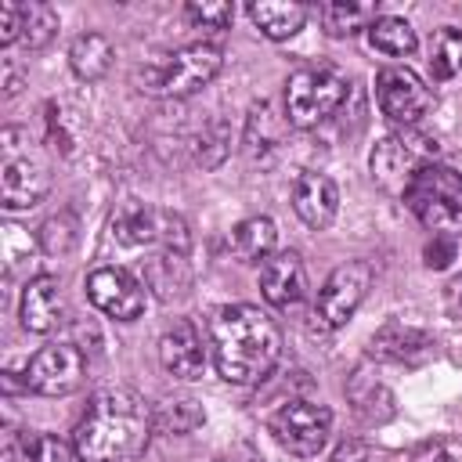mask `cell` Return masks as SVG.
<instances>
[{
  "instance_id": "obj_29",
  "label": "cell",
  "mask_w": 462,
  "mask_h": 462,
  "mask_svg": "<svg viewBox=\"0 0 462 462\" xmlns=\"http://www.w3.org/2000/svg\"><path fill=\"white\" fill-rule=\"evenodd\" d=\"M368 14H372V11H368L365 4H354V0H328V4L318 7V22H321V29H325L328 36H336V40L354 36L357 29H365Z\"/></svg>"
},
{
  "instance_id": "obj_32",
  "label": "cell",
  "mask_w": 462,
  "mask_h": 462,
  "mask_svg": "<svg viewBox=\"0 0 462 462\" xmlns=\"http://www.w3.org/2000/svg\"><path fill=\"white\" fill-rule=\"evenodd\" d=\"M79 238V220L72 213H54L40 224V245L51 256H69Z\"/></svg>"
},
{
  "instance_id": "obj_21",
  "label": "cell",
  "mask_w": 462,
  "mask_h": 462,
  "mask_svg": "<svg viewBox=\"0 0 462 462\" xmlns=\"http://www.w3.org/2000/svg\"><path fill=\"white\" fill-rule=\"evenodd\" d=\"M112 58H116V51H112V43L101 32H79L72 40V47H69V65L87 83L101 79L112 69Z\"/></svg>"
},
{
  "instance_id": "obj_8",
  "label": "cell",
  "mask_w": 462,
  "mask_h": 462,
  "mask_svg": "<svg viewBox=\"0 0 462 462\" xmlns=\"http://www.w3.org/2000/svg\"><path fill=\"white\" fill-rule=\"evenodd\" d=\"M112 235L123 245H159L162 253H188L191 235L188 224L159 206H144V202H123L112 217Z\"/></svg>"
},
{
  "instance_id": "obj_38",
  "label": "cell",
  "mask_w": 462,
  "mask_h": 462,
  "mask_svg": "<svg viewBox=\"0 0 462 462\" xmlns=\"http://www.w3.org/2000/svg\"><path fill=\"white\" fill-rule=\"evenodd\" d=\"M18 87H22V76H18V69H14L11 61H4V97L18 94Z\"/></svg>"
},
{
  "instance_id": "obj_26",
  "label": "cell",
  "mask_w": 462,
  "mask_h": 462,
  "mask_svg": "<svg viewBox=\"0 0 462 462\" xmlns=\"http://www.w3.org/2000/svg\"><path fill=\"white\" fill-rule=\"evenodd\" d=\"M368 40H372V47L375 51H383V54H390V58H404V54H411L415 51V29L404 22V18H393V14H383V18H375L372 25H368Z\"/></svg>"
},
{
  "instance_id": "obj_37",
  "label": "cell",
  "mask_w": 462,
  "mask_h": 462,
  "mask_svg": "<svg viewBox=\"0 0 462 462\" xmlns=\"http://www.w3.org/2000/svg\"><path fill=\"white\" fill-rule=\"evenodd\" d=\"M411 462H458L444 440H426L411 451Z\"/></svg>"
},
{
  "instance_id": "obj_20",
  "label": "cell",
  "mask_w": 462,
  "mask_h": 462,
  "mask_svg": "<svg viewBox=\"0 0 462 462\" xmlns=\"http://www.w3.org/2000/svg\"><path fill=\"white\" fill-rule=\"evenodd\" d=\"M285 126H289V119L278 116L271 101H256L245 116V134H242V144H245L249 159H267L282 144Z\"/></svg>"
},
{
  "instance_id": "obj_15",
  "label": "cell",
  "mask_w": 462,
  "mask_h": 462,
  "mask_svg": "<svg viewBox=\"0 0 462 462\" xmlns=\"http://www.w3.org/2000/svg\"><path fill=\"white\" fill-rule=\"evenodd\" d=\"M260 292L271 307H296L307 292L303 260L292 249H282L260 263Z\"/></svg>"
},
{
  "instance_id": "obj_28",
  "label": "cell",
  "mask_w": 462,
  "mask_h": 462,
  "mask_svg": "<svg viewBox=\"0 0 462 462\" xmlns=\"http://www.w3.org/2000/svg\"><path fill=\"white\" fill-rule=\"evenodd\" d=\"M430 72L433 79H451L462 72V32L455 25H444L430 40Z\"/></svg>"
},
{
  "instance_id": "obj_7",
  "label": "cell",
  "mask_w": 462,
  "mask_h": 462,
  "mask_svg": "<svg viewBox=\"0 0 462 462\" xmlns=\"http://www.w3.org/2000/svg\"><path fill=\"white\" fill-rule=\"evenodd\" d=\"M404 206L437 235H448L458 220H462V173L444 166V162H433L426 166L408 195H404Z\"/></svg>"
},
{
  "instance_id": "obj_19",
  "label": "cell",
  "mask_w": 462,
  "mask_h": 462,
  "mask_svg": "<svg viewBox=\"0 0 462 462\" xmlns=\"http://www.w3.org/2000/svg\"><path fill=\"white\" fill-rule=\"evenodd\" d=\"M310 7L300 4V0H256L249 4V18L256 22V29L267 36V40H289L303 29Z\"/></svg>"
},
{
  "instance_id": "obj_25",
  "label": "cell",
  "mask_w": 462,
  "mask_h": 462,
  "mask_svg": "<svg viewBox=\"0 0 462 462\" xmlns=\"http://www.w3.org/2000/svg\"><path fill=\"white\" fill-rule=\"evenodd\" d=\"M144 282H148V289H155V296L173 300V296H180L188 289L191 274H188V263H184L180 253H159L155 260H148Z\"/></svg>"
},
{
  "instance_id": "obj_4",
  "label": "cell",
  "mask_w": 462,
  "mask_h": 462,
  "mask_svg": "<svg viewBox=\"0 0 462 462\" xmlns=\"http://www.w3.org/2000/svg\"><path fill=\"white\" fill-rule=\"evenodd\" d=\"M346 101V76L336 65H303L285 83V119L289 126L314 130Z\"/></svg>"
},
{
  "instance_id": "obj_27",
  "label": "cell",
  "mask_w": 462,
  "mask_h": 462,
  "mask_svg": "<svg viewBox=\"0 0 462 462\" xmlns=\"http://www.w3.org/2000/svg\"><path fill=\"white\" fill-rule=\"evenodd\" d=\"M206 422V411L199 401L191 397H170L155 408V430L159 433H173V437H184L191 430H199Z\"/></svg>"
},
{
  "instance_id": "obj_3",
  "label": "cell",
  "mask_w": 462,
  "mask_h": 462,
  "mask_svg": "<svg viewBox=\"0 0 462 462\" xmlns=\"http://www.w3.org/2000/svg\"><path fill=\"white\" fill-rule=\"evenodd\" d=\"M51 191V162L22 126L0 130V202L4 209H29Z\"/></svg>"
},
{
  "instance_id": "obj_6",
  "label": "cell",
  "mask_w": 462,
  "mask_h": 462,
  "mask_svg": "<svg viewBox=\"0 0 462 462\" xmlns=\"http://www.w3.org/2000/svg\"><path fill=\"white\" fill-rule=\"evenodd\" d=\"M220 51L213 43H188L166 58H159L155 65H148L137 83L144 94H159V97H188L195 90H202L217 72H220Z\"/></svg>"
},
{
  "instance_id": "obj_24",
  "label": "cell",
  "mask_w": 462,
  "mask_h": 462,
  "mask_svg": "<svg viewBox=\"0 0 462 462\" xmlns=\"http://www.w3.org/2000/svg\"><path fill=\"white\" fill-rule=\"evenodd\" d=\"M76 448H69L54 433H22L7 444V462H72Z\"/></svg>"
},
{
  "instance_id": "obj_9",
  "label": "cell",
  "mask_w": 462,
  "mask_h": 462,
  "mask_svg": "<svg viewBox=\"0 0 462 462\" xmlns=\"http://www.w3.org/2000/svg\"><path fill=\"white\" fill-rule=\"evenodd\" d=\"M267 426L274 433V440L292 451V455H318L328 440V430H332V411L325 404H314V401H285L278 404L271 415H267Z\"/></svg>"
},
{
  "instance_id": "obj_2",
  "label": "cell",
  "mask_w": 462,
  "mask_h": 462,
  "mask_svg": "<svg viewBox=\"0 0 462 462\" xmlns=\"http://www.w3.org/2000/svg\"><path fill=\"white\" fill-rule=\"evenodd\" d=\"M213 361L227 383H263L282 357V332L260 307L235 303L213 318Z\"/></svg>"
},
{
  "instance_id": "obj_1",
  "label": "cell",
  "mask_w": 462,
  "mask_h": 462,
  "mask_svg": "<svg viewBox=\"0 0 462 462\" xmlns=\"http://www.w3.org/2000/svg\"><path fill=\"white\" fill-rule=\"evenodd\" d=\"M155 430V411L130 386H108L94 393L87 415L72 433V448L83 462H134Z\"/></svg>"
},
{
  "instance_id": "obj_14",
  "label": "cell",
  "mask_w": 462,
  "mask_h": 462,
  "mask_svg": "<svg viewBox=\"0 0 462 462\" xmlns=\"http://www.w3.org/2000/svg\"><path fill=\"white\" fill-rule=\"evenodd\" d=\"M159 361L173 379H202L206 372V343L191 321H173L159 339Z\"/></svg>"
},
{
  "instance_id": "obj_10",
  "label": "cell",
  "mask_w": 462,
  "mask_h": 462,
  "mask_svg": "<svg viewBox=\"0 0 462 462\" xmlns=\"http://www.w3.org/2000/svg\"><path fill=\"white\" fill-rule=\"evenodd\" d=\"M375 101H379V112L404 130H415L422 116L433 108L430 87L404 65H390L375 76Z\"/></svg>"
},
{
  "instance_id": "obj_39",
  "label": "cell",
  "mask_w": 462,
  "mask_h": 462,
  "mask_svg": "<svg viewBox=\"0 0 462 462\" xmlns=\"http://www.w3.org/2000/svg\"><path fill=\"white\" fill-rule=\"evenodd\" d=\"M451 292H455V300H458V303H462V274H458V278H455V285H451Z\"/></svg>"
},
{
  "instance_id": "obj_11",
  "label": "cell",
  "mask_w": 462,
  "mask_h": 462,
  "mask_svg": "<svg viewBox=\"0 0 462 462\" xmlns=\"http://www.w3.org/2000/svg\"><path fill=\"white\" fill-rule=\"evenodd\" d=\"M87 375V357L72 343H47L25 365V386L43 397H65L79 390Z\"/></svg>"
},
{
  "instance_id": "obj_18",
  "label": "cell",
  "mask_w": 462,
  "mask_h": 462,
  "mask_svg": "<svg viewBox=\"0 0 462 462\" xmlns=\"http://www.w3.org/2000/svg\"><path fill=\"white\" fill-rule=\"evenodd\" d=\"M430 346H433V339H430L426 332H419V328H411V325H404V321H390V325H383V328L372 336L368 354L379 357V361L411 365V361L426 357Z\"/></svg>"
},
{
  "instance_id": "obj_5",
  "label": "cell",
  "mask_w": 462,
  "mask_h": 462,
  "mask_svg": "<svg viewBox=\"0 0 462 462\" xmlns=\"http://www.w3.org/2000/svg\"><path fill=\"white\" fill-rule=\"evenodd\" d=\"M440 155L437 141L419 134V130H397L390 137H383L375 148H372V180L393 195V199H404L411 180L433 166Z\"/></svg>"
},
{
  "instance_id": "obj_17",
  "label": "cell",
  "mask_w": 462,
  "mask_h": 462,
  "mask_svg": "<svg viewBox=\"0 0 462 462\" xmlns=\"http://www.w3.org/2000/svg\"><path fill=\"white\" fill-rule=\"evenodd\" d=\"M292 209L307 227H314V231L328 227L336 220V209H339V191H336L332 177L314 173V170L300 173V180L292 188Z\"/></svg>"
},
{
  "instance_id": "obj_13",
  "label": "cell",
  "mask_w": 462,
  "mask_h": 462,
  "mask_svg": "<svg viewBox=\"0 0 462 462\" xmlns=\"http://www.w3.org/2000/svg\"><path fill=\"white\" fill-rule=\"evenodd\" d=\"M87 300L105 314V318H116V321H134L141 310H144V285L119 271V267H97L90 271L87 278Z\"/></svg>"
},
{
  "instance_id": "obj_35",
  "label": "cell",
  "mask_w": 462,
  "mask_h": 462,
  "mask_svg": "<svg viewBox=\"0 0 462 462\" xmlns=\"http://www.w3.org/2000/svg\"><path fill=\"white\" fill-rule=\"evenodd\" d=\"M451 260H458L455 238L451 235H433V242L426 245V263L437 267V271H444V267H451Z\"/></svg>"
},
{
  "instance_id": "obj_12",
  "label": "cell",
  "mask_w": 462,
  "mask_h": 462,
  "mask_svg": "<svg viewBox=\"0 0 462 462\" xmlns=\"http://www.w3.org/2000/svg\"><path fill=\"white\" fill-rule=\"evenodd\" d=\"M368 285H372V263H365V260L339 263V267L328 274V282L321 285V292H318V318H321L328 328L346 325L350 314L361 307Z\"/></svg>"
},
{
  "instance_id": "obj_36",
  "label": "cell",
  "mask_w": 462,
  "mask_h": 462,
  "mask_svg": "<svg viewBox=\"0 0 462 462\" xmlns=\"http://www.w3.org/2000/svg\"><path fill=\"white\" fill-rule=\"evenodd\" d=\"M368 458H372L368 444H365V440H357V437H346V440H339V444H336V451H332V458H328V462H368Z\"/></svg>"
},
{
  "instance_id": "obj_34",
  "label": "cell",
  "mask_w": 462,
  "mask_h": 462,
  "mask_svg": "<svg viewBox=\"0 0 462 462\" xmlns=\"http://www.w3.org/2000/svg\"><path fill=\"white\" fill-rule=\"evenodd\" d=\"M22 40V4L0 0V47Z\"/></svg>"
},
{
  "instance_id": "obj_30",
  "label": "cell",
  "mask_w": 462,
  "mask_h": 462,
  "mask_svg": "<svg viewBox=\"0 0 462 462\" xmlns=\"http://www.w3.org/2000/svg\"><path fill=\"white\" fill-rule=\"evenodd\" d=\"M54 32H58V11L51 4H43V0L22 4V43L29 51L47 47L54 40Z\"/></svg>"
},
{
  "instance_id": "obj_22",
  "label": "cell",
  "mask_w": 462,
  "mask_h": 462,
  "mask_svg": "<svg viewBox=\"0 0 462 462\" xmlns=\"http://www.w3.org/2000/svg\"><path fill=\"white\" fill-rule=\"evenodd\" d=\"M235 256L242 263H263L267 256H274V245H278V227L271 217H249L235 227Z\"/></svg>"
},
{
  "instance_id": "obj_23",
  "label": "cell",
  "mask_w": 462,
  "mask_h": 462,
  "mask_svg": "<svg viewBox=\"0 0 462 462\" xmlns=\"http://www.w3.org/2000/svg\"><path fill=\"white\" fill-rule=\"evenodd\" d=\"M346 393H350L354 411H357L365 422H386V419L393 415V393H390L379 379H368L365 372H354Z\"/></svg>"
},
{
  "instance_id": "obj_33",
  "label": "cell",
  "mask_w": 462,
  "mask_h": 462,
  "mask_svg": "<svg viewBox=\"0 0 462 462\" xmlns=\"http://www.w3.org/2000/svg\"><path fill=\"white\" fill-rule=\"evenodd\" d=\"M188 18L199 25V29H227L231 18H235V7L231 4H188Z\"/></svg>"
},
{
  "instance_id": "obj_16",
  "label": "cell",
  "mask_w": 462,
  "mask_h": 462,
  "mask_svg": "<svg viewBox=\"0 0 462 462\" xmlns=\"http://www.w3.org/2000/svg\"><path fill=\"white\" fill-rule=\"evenodd\" d=\"M65 321V300H61V285L51 274H36L29 278V285L22 289V325L29 332H54Z\"/></svg>"
},
{
  "instance_id": "obj_31",
  "label": "cell",
  "mask_w": 462,
  "mask_h": 462,
  "mask_svg": "<svg viewBox=\"0 0 462 462\" xmlns=\"http://www.w3.org/2000/svg\"><path fill=\"white\" fill-rule=\"evenodd\" d=\"M195 162L202 166V170H213V166H220L224 159H227V152H231V130H227V123L224 119H209L202 130H199V137H195Z\"/></svg>"
}]
</instances>
